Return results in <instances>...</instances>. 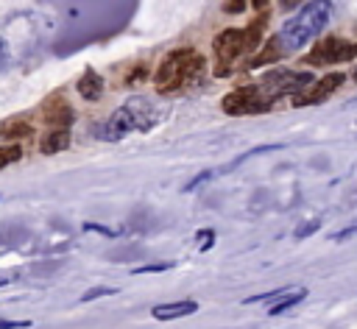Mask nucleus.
Segmentation results:
<instances>
[{
    "mask_svg": "<svg viewBox=\"0 0 357 329\" xmlns=\"http://www.w3.org/2000/svg\"><path fill=\"white\" fill-rule=\"evenodd\" d=\"M329 17H332V0H310L296 17H290V20L279 28L276 39H279V45L284 47V53H293V50L310 45V42L326 28Z\"/></svg>",
    "mask_w": 357,
    "mask_h": 329,
    "instance_id": "2",
    "label": "nucleus"
},
{
    "mask_svg": "<svg viewBox=\"0 0 357 329\" xmlns=\"http://www.w3.org/2000/svg\"><path fill=\"white\" fill-rule=\"evenodd\" d=\"M78 95L84 98V100H98L100 95H103V78H100V72L98 70H84L81 72V78H78Z\"/></svg>",
    "mask_w": 357,
    "mask_h": 329,
    "instance_id": "11",
    "label": "nucleus"
},
{
    "mask_svg": "<svg viewBox=\"0 0 357 329\" xmlns=\"http://www.w3.org/2000/svg\"><path fill=\"white\" fill-rule=\"evenodd\" d=\"M312 84V72H296V70H271L265 78H262V84H259V89H262V95L268 98V100H273L276 103V98H282V95H298L301 89H307Z\"/></svg>",
    "mask_w": 357,
    "mask_h": 329,
    "instance_id": "5",
    "label": "nucleus"
},
{
    "mask_svg": "<svg viewBox=\"0 0 357 329\" xmlns=\"http://www.w3.org/2000/svg\"><path fill=\"white\" fill-rule=\"evenodd\" d=\"M282 56H287V53H284V47L279 45V39L273 36V39H268V42L262 45V50H259V53H257L245 67H251V70H254V67H262V64H273V61H279Z\"/></svg>",
    "mask_w": 357,
    "mask_h": 329,
    "instance_id": "14",
    "label": "nucleus"
},
{
    "mask_svg": "<svg viewBox=\"0 0 357 329\" xmlns=\"http://www.w3.org/2000/svg\"><path fill=\"white\" fill-rule=\"evenodd\" d=\"M354 234H357V226H349V229H343V231L332 234V240H346V237H354Z\"/></svg>",
    "mask_w": 357,
    "mask_h": 329,
    "instance_id": "25",
    "label": "nucleus"
},
{
    "mask_svg": "<svg viewBox=\"0 0 357 329\" xmlns=\"http://www.w3.org/2000/svg\"><path fill=\"white\" fill-rule=\"evenodd\" d=\"M318 226H321V220H310V223H304V226L296 229V237H310L312 231H318Z\"/></svg>",
    "mask_w": 357,
    "mask_h": 329,
    "instance_id": "20",
    "label": "nucleus"
},
{
    "mask_svg": "<svg viewBox=\"0 0 357 329\" xmlns=\"http://www.w3.org/2000/svg\"><path fill=\"white\" fill-rule=\"evenodd\" d=\"M273 106V100H268L259 89V84H245V86H237L234 92H229L223 100H220V109L231 117H240V114H259V112H268Z\"/></svg>",
    "mask_w": 357,
    "mask_h": 329,
    "instance_id": "4",
    "label": "nucleus"
},
{
    "mask_svg": "<svg viewBox=\"0 0 357 329\" xmlns=\"http://www.w3.org/2000/svg\"><path fill=\"white\" fill-rule=\"evenodd\" d=\"M195 240H198V248H201V251H206V248L212 245V240H215V231H212V229H204V231H198V237H195Z\"/></svg>",
    "mask_w": 357,
    "mask_h": 329,
    "instance_id": "19",
    "label": "nucleus"
},
{
    "mask_svg": "<svg viewBox=\"0 0 357 329\" xmlns=\"http://www.w3.org/2000/svg\"><path fill=\"white\" fill-rule=\"evenodd\" d=\"M251 6H254V8H265V6H268V0H251Z\"/></svg>",
    "mask_w": 357,
    "mask_h": 329,
    "instance_id": "27",
    "label": "nucleus"
},
{
    "mask_svg": "<svg viewBox=\"0 0 357 329\" xmlns=\"http://www.w3.org/2000/svg\"><path fill=\"white\" fill-rule=\"evenodd\" d=\"M354 81H357V70H354Z\"/></svg>",
    "mask_w": 357,
    "mask_h": 329,
    "instance_id": "28",
    "label": "nucleus"
},
{
    "mask_svg": "<svg viewBox=\"0 0 357 329\" xmlns=\"http://www.w3.org/2000/svg\"><path fill=\"white\" fill-rule=\"evenodd\" d=\"M204 67L206 61L195 47H176L156 64L153 84L162 95H173L184 86H195L204 78Z\"/></svg>",
    "mask_w": 357,
    "mask_h": 329,
    "instance_id": "1",
    "label": "nucleus"
},
{
    "mask_svg": "<svg viewBox=\"0 0 357 329\" xmlns=\"http://www.w3.org/2000/svg\"><path fill=\"white\" fill-rule=\"evenodd\" d=\"M346 81L343 72H326L321 81H315L312 86H307V92H298L293 98V106H312V103H324L340 84Z\"/></svg>",
    "mask_w": 357,
    "mask_h": 329,
    "instance_id": "8",
    "label": "nucleus"
},
{
    "mask_svg": "<svg viewBox=\"0 0 357 329\" xmlns=\"http://www.w3.org/2000/svg\"><path fill=\"white\" fill-rule=\"evenodd\" d=\"M173 262H159V265H142V268H134V273H156V270H167Z\"/></svg>",
    "mask_w": 357,
    "mask_h": 329,
    "instance_id": "21",
    "label": "nucleus"
},
{
    "mask_svg": "<svg viewBox=\"0 0 357 329\" xmlns=\"http://www.w3.org/2000/svg\"><path fill=\"white\" fill-rule=\"evenodd\" d=\"M304 0H279V8H284V11H290V8H296V6H301Z\"/></svg>",
    "mask_w": 357,
    "mask_h": 329,
    "instance_id": "26",
    "label": "nucleus"
},
{
    "mask_svg": "<svg viewBox=\"0 0 357 329\" xmlns=\"http://www.w3.org/2000/svg\"><path fill=\"white\" fill-rule=\"evenodd\" d=\"M209 178H212V170H204V173H201V176H195V178H192V181H190L184 190H195L198 184H204V181H209Z\"/></svg>",
    "mask_w": 357,
    "mask_h": 329,
    "instance_id": "24",
    "label": "nucleus"
},
{
    "mask_svg": "<svg viewBox=\"0 0 357 329\" xmlns=\"http://www.w3.org/2000/svg\"><path fill=\"white\" fill-rule=\"evenodd\" d=\"M304 296H307V290H293V293L287 290L284 296H279V301H276V304H273V307H271L268 312H271V315H279V312H284V309L296 307V304H298V301H301Z\"/></svg>",
    "mask_w": 357,
    "mask_h": 329,
    "instance_id": "16",
    "label": "nucleus"
},
{
    "mask_svg": "<svg viewBox=\"0 0 357 329\" xmlns=\"http://www.w3.org/2000/svg\"><path fill=\"white\" fill-rule=\"evenodd\" d=\"M212 50L218 56V64L231 67V61L245 53V33H243V28H226V31H220L212 39Z\"/></svg>",
    "mask_w": 357,
    "mask_h": 329,
    "instance_id": "7",
    "label": "nucleus"
},
{
    "mask_svg": "<svg viewBox=\"0 0 357 329\" xmlns=\"http://www.w3.org/2000/svg\"><path fill=\"white\" fill-rule=\"evenodd\" d=\"M357 59V42H346V39H337V36H326L321 42H315V47L304 56V64H343V61H351Z\"/></svg>",
    "mask_w": 357,
    "mask_h": 329,
    "instance_id": "6",
    "label": "nucleus"
},
{
    "mask_svg": "<svg viewBox=\"0 0 357 329\" xmlns=\"http://www.w3.org/2000/svg\"><path fill=\"white\" fill-rule=\"evenodd\" d=\"M265 22H268V17L262 14V17H257L248 28H243V33H245V53H251V50H257L259 45H262V31H265Z\"/></svg>",
    "mask_w": 357,
    "mask_h": 329,
    "instance_id": "15",
    "label": "nucleus"
},
{
    "mask_svg": "<svg viewBox=\"0 0 357 329\" xmlns=\"http://www.w3.org/2000/svg\"><path fill=\"white\" fill-rule=\"evenodd\" d=\"M64 148H70V128H47L39 142V151L45 156H53V153H61Z\"/></svg>",
    "mask_w": 357,
    "mask_h": 329,
    "instance_id": "12",
    "label": "nucleus"
},
{
    "mask_svg": "<svg viewBox=\"0 0 357 329\" xmlns=\"http://www.w3.org/2000/svg\"><path fill=\"white\" fill-rule=\"evenodd\" d=\"M20 159H22V148H20L17 142L0 145V170L8 167V164H14V162H20Z\"/></svg>",
    "mask_w": 357,
    "mask_h": 329,
    "instance_id": "17",
    "label": "nucleus"
},
{
    "mask_svg": "<svg viewBox=\"0 0 357 329\" xmlns=\"http://www.w3.org/2000/svg\"><path fill=\"white\" fill-rule=\"evenodd\" d=\"M31 326V321H6V318H0V329H28Z\"/></svg>",
    "mask_w": 357,
    "mask_h": 329,
    "instance_id": "23",
    "label": "nucleus"
},
{
    "mask_svg": "<svg viewBox=\"0 0 357 329\" xmlns=\"http://www.w3.org/2000/svg\"><path fill=\"white\" fill-rule=\"evenodd\" d=\"M243 8H245V0H226L223 3V11L226 14H240Z\"/></svg>",
    "mask_w": 357,
    "mask_h": 329,
    "instance_id": "22",
    "label": "nucleus"
},
{
    "mask_svg": "<svg viewBox=\"0 0 357 329\" xmlns=\"http://www.w3.org/2000/svg\"><path fill=\"white\" fill-rule=\"evenodd\" d=\"M31 134H33V128L25 117H8L0 123V139L3 142H20V139H28Z\"/></svg>",
    "mask_w": 357,
    "mask_h": 329,
    "instance_id": "10",
    "label": "nucleus"
},
{
    "mask_svg": "<svg viewBox=\"0 0 357 329\" xmlns=\"http://www.w3.org/2000/svg\"><path fill=\"white\" fill-rule=\"evenodd\" d=\"M159 123V114L153 109V103L142 95H134L128 98L117 112H112V117L100 125V134L103 139H123L126 134L131 131H148Z\"/></svg>",
    "mask_w": 357,
    "mask_h": 329,
    "instance_id": "3",
    "label": "nucleus"
},
{
    "mask_svg": "<svg viewBox=\"0 0 357 329\" xmlns=\"http://www.w3.org/2000/svg\"><path fill=\"white\" fill-rule=\"evenodd\" d=\"M117 290L114 287H95V290H86L81 296V301H95V298H103V296H114Z\"/></svg>",
    "mask_w": 357,
    "mask_h": 329,
    "instance_id": "18",
    "label": "nucleus"
},
{
    "mask_svg": "<svg viewBox=\"0 0 357 329\" xmlns=\"http://www.w3.org/2000/svg\"><path fill=\"white\" fill-rule=\"evenodd\" d=\"M198 309V301H173V304H159V307H153L151 312H153V318H159V321H173V318H184V315H192Z\"/></svg>",
    "mask_w": 357,
    "mask_h": 329,
    "instance_id": "13",
    "label": "nucleus"
},
{
    "mask_svg": "<svg viewBox=\"0 0 357 329\" xmlns=\"http://www.w3.org/2000/svg\"><path fill=\"white\" fill-rule=\"evenodd\" d=\"M42 117L50 128H70V123L75 120V112L70 106V100L61 92H53L45 103H42Z\"/></svg>",
    "mask_w": 357,
    "mask_h": 329,
    "instance_id": "9",
    "label": "nucleus"
}]
</instances>
